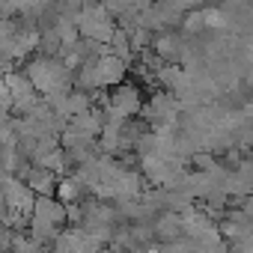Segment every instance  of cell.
Instances as JSON below:
<instances>
[{
  "instance_id": "cell-2",
  "label": "cell",
  "mask_w": 253,
  "mask_h": 253,
  "mask_svg": "<svg viewBox=\"0 0 253 253\" xmlns=\"http://www.w3.org/2000/svg\"><path fill=\"white\" fill-rule=\"evenodd\" d=\"M137 107H140V98H137V92L131 86H119L110 95V113H113V119L131 116V113H137Z\"/></svg>"
},
{
  "instance_id": "cell-1",
  "label": "cell",
  "mask_w": 253,
  "mask_h": 253,
  "mask_svg": "<svg viewBox=\"0 0 253 253\" xmlns=\"http://www.w3.org/2000/svg\"><path fill=\"white\" fill-rule=\"evenodd\" d=\"M33 229H36V238H54L60 232V223H63V206L42 197L33 203Z\"/></svg>"
}]
</instances>
